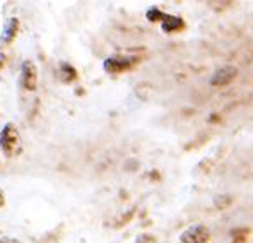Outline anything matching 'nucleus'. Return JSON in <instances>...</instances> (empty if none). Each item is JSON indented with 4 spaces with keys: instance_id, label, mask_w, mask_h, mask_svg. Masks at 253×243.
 Listing matches in <instances>:
<instances>
[{
    "instance_id": "nucleus-1",
    "label": "nucleus",
    "mask_w": 253,
    "mask_h": 243,
    "mask_svg": "<svg viewBox=\"0 0 253 243\" xmlns=\"http://www.w3.org/2000/svg\"><path fill=\"white\" fill-rule=\"evenodd\" d=\"M22 142H21V134L17 130V127L12 122L5 123L0 130V151L3 152V156L12 158L21 151Z\"/></svg>"
},
{
    "instance_id": "nucleus-2",
    "label": "nucleus",
    "mask_w": 253,
    "mask_h": 243,
    "mask_svg": "<svg viewBox=\"0 0 253 243\" xmlns=\"http://www.w3.org/2000/svg\"><path fill=\"white\" fill-rule=\"evenodd\" d=\"M137 62L139 60L135 57H128V55H111L103 63V69L108 74H122L132 69Z\"/></svg>"
},
{
    "instance_id": "nucleus-3",
    "label": "nucleus",
    "mask_w": 253,
    "mask_h": 243,
    "mask_svg": "<svg viewBox=\"0 0 253 243\" xmlns=\"http://www.w3.org/2000/svg\"><path fill=\"white\" fill-rule=\"evenodd\" d=\"M211 240V230L206 224H190L180 235L181 243H207Z\"/></svg>"
},
{
    "instance_id": "nucleus-4",
    "label": "nucleus",
    "mask_w": 253,
    "mask_h": 243,
    "mask_svg": "<svg viewBox=\"0 0 253 243\" xmlns=\"http://www.w3.org/2000/svg\"><path fill=\"white\" fill-rule=\"evenodd\" d=\"M21 86L26 91H36L38 88V69L35 62L24 60L21 65Z\"/></svg>"
},
{
    "instance_id": "nucleus-5",
    "label": "nucleus",
    "mask_w": 253,
    "mask_h": 243,
    "mask_svg": "<svg viewBox=\"0 0 253 243\" xmlns=\"http://www.w3.org/2000/svg\"><path fill=\"white\" fill-rule=\"evenodd\" d=\"M236 76H238V69H236V67L226 63V65H221L214 74H212L211 86H215V88H222V86L229 84V82H231Z\"/></svg>"
},
{
    "instance_id": "nucleus-6",
    "label": "nucleus",
    "mask_w": 253,
    "mask_h": 243,
    "mask_svg": "<svg viewBox=\"0 0 253 243\" xmlns=\"http://www.w3.org/2000/svg\"><path fill=\"white\" fill-rule=\"evenodd\" d=\"M159 24H161V29L165 33H178V31H181V29H185V22L181 17L168 16V14L163 17V21L159 22Z\"/></svg>"
},
{
    "instance_id": "nucleus-7",
    "label": "nucleus",
    "mask_w": 253,
    "mask_h": 243,
    "mask_svg": "<svg viewBox=\"0 0 253 243\" xmlns=\"http://www.w3.org/2000/svg\"><path fill=\"white\" fill-rule=\"evenodd\" d=\"M17 29H19V21H17V17H9L5 26H3L2 35H0V41H2V43H10V41L16 38Z\"/></svg>"
},
{
    "instance_id": "nucleus-8",
    "label": "nucleus",
    "mask_w": 253,
    "mask_h": 243,
    "mask_svg": "<svg viewBox=\"0 0 253 243\" xmlns=\"http://www.w3.org/2000/svg\"><path fill=\"white\" fill-rule=\"evenodd\" d=\"M60 79L63 82H72L77 79V70L74 69L70 63L67 62H62L60 63Z\"/></svg>"
},
{
    "instance_id": "nucleus-9",
    "label": "nucleus",
    "mask_w": 253,
    "mask_h": 243,
    "mask_svg": "<svg viewBox=\"0 0 253 243\" xmlns=\"http://www.w3.org/2000/svg\"><path fill=\"white\" fill-rule=\"evenodd\" d=\"M0 243H22V242L16 240V238H10V237H2L0 238Z\"/></svg>"
},
{
    "instance_id": "nucleus-10",
    "label": "nucleus",
    "mask_w": 253,
    "mask_h": 243,
    "mask_svg": "<svg viewBox=\"0 0 253 243\" xmlns=\"http://www.w3.org/2000/svg\"><path fill=\"white\" fill-rule=\"evenodd\" d=\"M151 235H144V237H139V238H137V242L135 243H146V242H149V240H151Z\"/></svg>"
},
{
    "instance_id": "nucleus-11",
    "label": "nucleus",
    "mask_w": 253,
    "mask_h": 243,
    "mask_svg": "<svg viewBox=\"0 0 253 243\" xmlns=\"http://www.w3.org/2000/svg\"><path fill=\"white\" fill-rule=\"evenodd\" d=\"M3 204H5V194H3V190L0 189V207H2Z\"/></svg>"
}]
</instances>
